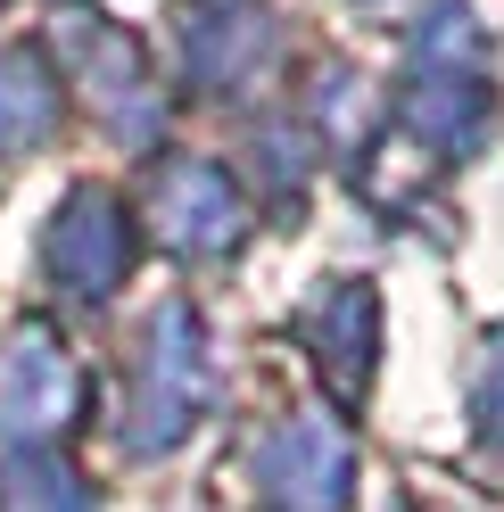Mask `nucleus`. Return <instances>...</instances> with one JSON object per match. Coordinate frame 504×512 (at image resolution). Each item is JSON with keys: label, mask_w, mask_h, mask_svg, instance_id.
I'll list each match as a JSON object with an SVG mask.
<instances>
[{"label": "nucleus", "mask_w": 504, "mask_h": 512, "mask_svg": "<svg viewBox=\"0 0 504 512\" xmlns=\"http://www.w3.org/2000/svg\"><path fill=\"white\" fill-rule=\"evenodd\" d=\"M257 479L281 512H339L348 504V479H356V455L331 422H281L257 455Z\"/></svg>", "instance_id": "20e7f679"}, {"label": "nucleus", "mask_w": 504, "mask_h": 512, "mask_svg": "<svg viewBox=\"0 0 504 512\" xmlns=\"http://www.w3.org/2000/svg\"><path fill=\"white\" fill-rule=\"evenodd\" d=\"M91 42H75V58H83V91H100V108H108V124L124 141H149V75H141V58H133V42L124 34H108V25H83Z\"/></svg>", "instance_id": "423d86ee"}, {"label": "nucleus", "mask_w": 504, "mask_h": 512, "mask_svg": "<svg viewBox=\"0 0 504 512\" xmlns=\"http://www.w3.org/2000/svg\"><path fill=\"white\" fill-rule=\"evenodd\" d=\"M149 215H157V232H166L174 248H191V256H224V248L240 240V199H232V182L215 174V166L157 174Z\"/></svg>", "instance_id": "39448f33"}, {"label": "nucleus", "mask_w": 504, "mask_h": 512, "mask_svg": "<svg viewBox=\"0 0 504 512\" xmlns=\"http://www.w3.org/2000/svg\"><path fill=\"white\" fill-rule=\"evenodd\" d=\"M58 133V75L42 50H0V157L42 149Z\"/></svg>", "instance_id": "0eeeda50"}, {"label": "nucleus", "mask_w": 504, "mask_h": 512, "mask_svg": "<svg viewBox=\"0 0 504 512\" xmlns=\"http://www.w3.org/2000/svg\"><path fill=\"white\" fill-rule=\"evenodd\" d=\"M133 256H141V240H133V215H124V199H108L100 182H83L67 207L50 215V240H42V273L67 290L75 306H100L124 273H133Z\"/></svg>", "instance_id": "f03ea898"}, {"label": "nucleus", "mask_w": 504, "mask_h": 512, "mask_svg": "<svg viewBox=\"0 0 504 512\" xmlns=\"http://www.w3.org/2000/svg\"><path fill=\"white\" fill-rule=\"evenodd\" d=\"M75 405H83L75 356L42 323H25L9 347H0V438L42 446V438H58V430L75 422Z\"/></svg>", "instance_id": "7ed1b4c3"}, {"label": "nucleus", "mask_w": 504, "mask_h": 512, "mask_svg": "<svg viewBox=\"0 0 504 512\" xmlns=\"http://www.w3.org/2000/svg\"><path fill=\"white\" fill-rule=\"evenodd\" d=\"M471 405H480L488 438H504V331L488 339V364H480V389H471Z\"/></svg>", "instance_id": "9d476101"}, {"label": "nucleus", "mask_w": 504, "mask_h": 512, "mask_svg": "<svg viewBox=\"0 0 504 512\" xmlns=\"http://www.w3.org/2000/svg\"><path fill=\"white\" fill-rule=\"evenodd\" d=\"M207 405V339L191 306L149 314L141 356H133V446L141 455H166V446L191 430V413Z\"/></svg>", "instance_id": "f257e3e1"}, {"label": "nucleus", "mask_w": 504, "mask_h": 512, "mask_svg": "<svg viewBox=\"0 0 504 512\" xmlns=\"http://www.w3.org/2000/svg\"><path fill=\"white\" fill-rule=\"evenodd\" d=\"M0 512H91L83 479L58 463V455H9V471H0Z\"/></svg>", "instance_id": "1a4fd4ad"}, {"label": "nucleus", "mask_w": 504, "mask_h": 512, "mask_svg": "<svg viewBox=\"0 0 504 512\" xmlns=\"http://www.w3.org/2000/svg\"><path fill=\"white\" fill-rule=\"evenodd\" d=\"M306 339H314V356L331 364V380H348V397L364 389V372H372V290H323V306L306 314Z\"/></svg>", "instance_id": "6e6552de"}]
</instances>
